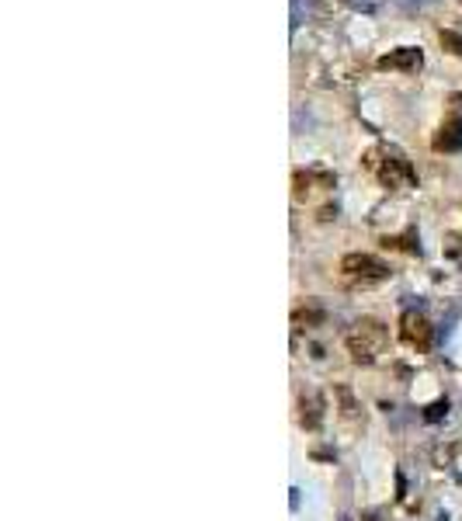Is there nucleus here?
I'll return each mask as SVG.
<instances>
[{
  "label": "nucleus",
  "instance_id": "20e7f679",
  "mask_svg": "<svg viewBox=\"0 0 462 521\" xmlns=\"http://www.w3.org/2000/svg\"><path fill=\"white\" fill-rule=\"evenodd\" d=\"M400 341L407 344V348H417V351H424L427 344H431V324L420 317V313H403L400 317Z\"/></svg>",
  "mask_w": 462,
  "mask_h": 521
},
{
  "label": "nucleus",
  "instance_id": "f03ea898",
  "mask_svg": "<svg viewBox=\"0 0 462 521\" xmlns=\"http://www.w3.org/2000/svg\"><path fill=\"white\" fill-rule=\"evenodd\" d=\"M341 275L355 285H372V282H382L389 275V268L372 254H348L341 260Z\"/></svg>",
  "mask_w": 462,
  "mask_h": 521
},
{
  "label": "nucleus",
  "instance_id": "7ed1b4c3",
  "mask_svg": "<svg viewBox=\"0 0 462 521\" xmlns=\"http://www.w3.org/2000/svg\"><path fill=\"white\" fill-rule=\"evenodd\" d=\"M368 167L379 174V181L382 184H389V188H407L410 181H414V170H410V164L400 157V153H386V160H375V153H368Z\"/></svg>",
  "mask_w": 462,
  "mask_h": 521
},
{
  "label": "nucleus",
  "instance_id": "423d86ee",
  "mask_svg": "<svg viewBox=\"0 0 462 521\" xmlns=\"http://www.w3.org/2000/svg\"><path fill=\"white\" fill-rule=\"evenodd\" d=\"M382 67H410V70H417V67H420V53H417V49H403V53H396V56H386Z\"/></svg>",
  "mask_w": 462,
  "mask_h": 521
},
{
  "label": "nucleus",
  "instance_id": "39448f33",
  "mask_svg": "<svg viewBox=\"0 0 462 521\" xmlns=\"http://www.w3.org/2000/svg\"><path fill=\"white\" fill-rule=\"evenodd\" d=\"M438 150H462V115L459 118H448L441 125V136L434 139Z\"/></svg>",
  "mask_w": 462,
  "mask_h": 521
},
{
  "label": "nucleus",
  "instance_id": "f257e3e1",
  "mask_svg": "<svg viewBox=\"0 0 462 521\" xmlns=\"http://www.w3.org/2000/svg\"><path fill=\"white\" fill-rule=\"evenodd\" d=\"M386 341H389V334H386V327H382L379 320H358V324L344 334V344H348L351 358L362 362V365L375 362V358L382 355Z\"/></svg>",
  "mask_w": 462,
  "mask_h": 521
},
{
  "label": "nucleus",
  "instance_id": "0eeeda50",
  "mask_svg": "<svg viewBox=\"0 0 462 521\" xmlns=\"http://www.w3.org/2000/svg\"><path fill=\"white\" fill-rule=\"evenodd\" d=\"M303 424L306 427L320 424V400H303Z\"/></svg>",
  "mask_w": 462,
  "mask_h": 521
}]
</instances>
